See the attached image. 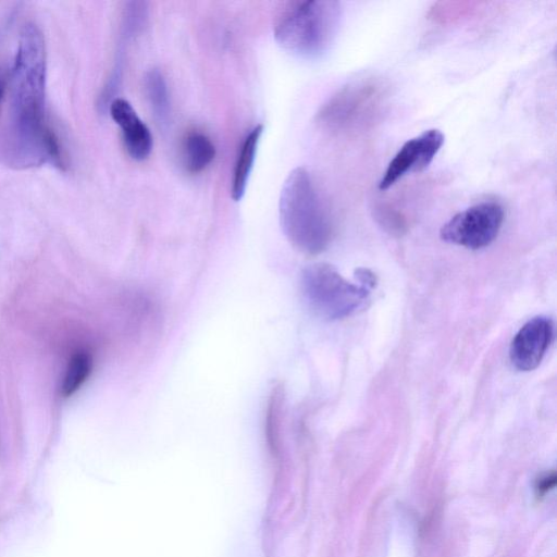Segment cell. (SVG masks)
Here are the masks:
<instances>
[{
  "mask_svg": "<svg viewBox=\"0 0 557 557\" xmlns=\"http://www.w3.org/2000/svg\"><path fill=\"white\" fill-rule=\"evenodd\" d=\"M46 77L45 37L35 23L28 22L20 33L8 120L0 139V158L8 166H65L59 138L47 119Z\"/></svg>",
  "mask_w": 557,
  "mask_h": 557,
  "instance_id": "6da1fadb",
  "label": "cell"
},
{
  "mask_svg": "<svg viewBox=\"0 0 557 557\" xmlns=\"http://www.w3.org/2000/svg\"><path fill=\"white\" fill-rule=\"evenodd\" d=\"M278 211L282 230L296 249L307 255L325 250L333 236V224L306 169L297 168L286 177Z\"/></svg>",
  "mask_w": 557,
  "mask_h": 557,
  "instance_id": "7a4b0ae2",
  "label": "cell"
},
{
  "mask_svg": "<svg viewBox=\"0 0 557 557\" xmlns=\"http://www.w3.org/2000/svg\"><path fill=\"white\" fill-rule=\"evenodd\" d=\"M342 7L333 0H305L287 4L274 26V37L285 50L313 59L324 53L338 30Z\"/></svg>",
  "mask_w": 557,
  "mask_h": 557,
  "instance_id": "3957f363",
  "label": "cell"
},
{
  "mask_svg": "<svg viewBox=\"0 0 557 557\" xmlns=\"http://www.w3.org/2000/svg\"><path fill=\"white\" fill-rule=\"evenodd\" d=\"M389 97V86L381 77L350 81L322 104L317 122L333 133H355L372 124Z\"/></svg>",
  "mask_w": 557,
  "mask_h": 557,
  "instance_id": "277c9868",
  "label": "cell"
},
{
  "mask_svg": "<svg viewBox=\"0 0 557 557\" xmlns=\"http://www.w3.org/2000/svg\"><path fill=\"white\" fill-rule=\"evenodd\" d=\"M300 285L309 307L326 320L343 319L362 309L370 293L368 287L345 280L327 263L305 268Z\"/></svg>",
  "mask_w": 557,
  "mask_h": 557,
  "instance_id": "5b68a950",
  "label": "cell"
},
{
  "mask_svg": "<svg viewBox=\"0 0 557 557\" xmlns=\"http://www.w3.org/2000/svg\"><path fill=\"white\" fill-rule=\"evenodd\" d=\"M505 219L500 203L483 201L451 216L440 231L449 244L480 249L488 246L498 235Z\"/></svg>",
  "mask_w": 557,
  "mask_h": 557,
  "instance_id": "8992f818",
  "label": "cell"
},
{
  "mask_svg": "<svg viewBox=\"0 0 557 557\" xmlns=\"http://www.w3.org/2000/svg\"><path fill=\"white\" fill-rule=\"evenodd\" d=\"M443 144L444 135L436 128L424 131L420 135L408 139L389 161L379 183V189H388L408 173L426 169Z\"/></svg>",
  "mask_w": 557,
  "mask_h": 557,
  "instance_id": "52a82bcc",
  "label": "cell"
},
{
  "mask_svg": "<svg viewBox=\"0 0 557 557\" xmlns=\"http://www.w3.org/2000/svg\"><path fill=\"white\" fill-rule=\"evenodd\" d=\"M554 334V325L546 317L529 320L513 337L509 358L512 366L520 371L535 369L543 359Z\"/></svg>",
  "mask_w": 557,
  "mask_h": 557,
  "instance_id": "ba28073f",
  "label": "cell"
},
{
  "mask_svg": "<svg viewBox=\"0 0 557 557\" xmlns=\"http://www.w3.org/2000/svg\"><path fill=\"white\" fill-rule=\"evenodd\" d=\"M109 111L121 128L123 143L131 158L137 161L148 158L152 149V136L132 104L123 98H115L110 102Z\"/></svg>",
  "mask_w": 557,
  "mask_h": 557,
  "instance_id": "9c48e42d",
  "label": "cell"
},
{
  "mask_svg": "<svg viewBox=\"0 0 557 557\" xmlns=\"http://www.w3.org/2000/svg\"><path fill=\"white\" fill-rule=\"evenodd\" d=\"M262 131L263 126L261 124L255 126L243 141L232 181V198L235 201L240 200L245 194Z\"/></svg>",
  "mask_w": 557,
  "mask_h": 557,
  "instance_id": "30bf717a",
  "label": "cell"
},
{
  "mask_svg": "<svg viewBox=\"0 0 557 557\" xmlns=\"http://www.w3.org/2000/svg\"><path fill=\"white\" fill-rule=\"evenodd\" d=\"M215 148L202 133H189L183 143V161L190 173L203 171L214 159Z\"/></svg>",
  "mask_w": 557,
  "mask_h": 557,
  "instance_id": "8fae6325",
  "label": "cell"
},
{
  "mask_svg": "<svg viewBox=\"0 0 557 557\" xmlns=\"http://www.w3.org/2000/svg\"><path fill=\"white\" fill-rule=\"evenodd\" d=\"M145 91L157 122L164 124L170 114L169 92L163 75L156 69L145 76Z\"/></svg>",
  "mask_w": 557,
  "mask_h": 557,
  "instance_id": "7c38bea8",
  "label": "cell"
},
{
  "mask_svg": "<svg viewBox=\"0 0 557 557\" xmlns=\"http://www.w3.org/2000/svg\"><path fill=\"white\" fill-rule=\"evenodd\" d=\"M91 369L92 357L89 352L79 350L73 354L65 369L61 394L64 397L73 395L88 379Z\"/></svg>",
  "mask_w": 557,
  "mask_h": 557,
  "instance_id": "4fadbf2b",
  "label": "cell"
},
{
  "mask_svg": "<svg viewBox=\"0 0 557 557\" xmlns=\"http://www.w3.org/2000/svg\"><path fill=\"white\" fill-rule=\"evenodd\" d=\"M480 4L474 1L436 2L431 7L428 16L438 24H449L474 14Z\"/></svg>",
  "mask_w": 557,
  "mask_h": 557,
  "instance_id": "5bb4252c",
  "label": "cell"
},
{
  "mask_svg": "<svg viewBox=\"0 0 557 557\" xmlns=\"http://www.w3.org/2000/svg\"><path fill=\"white\" fill-rule=\"evenodd\" d=\"M147 18V7L145 2H129L125 10L124 35L132 36L137 33L145 24Z\"/></svg>",
  "mask_w": 557,
  "mask_h": 557,
  "instance_id": "9a60e30c",
  "label": "cell"
},
{
  "mask_svg": "<svg viewBox=\"0 0 557 557\" xmlns=\"http://www.w3.org/2000/svg\"><path fill=\"white\" fill-rule=\"evenodd\" d=\"M555 481H556L555 473H548L545 476L541 478L537 481V485H536L539 493L543 494V493L547 492L550 487L554 486Z\"/></svg>",
  "mask_w": 557,
  "mask_h": 557,
  "instance_id": "2e32d148",
  "label": "cell"
},
{
  "mask_svg": "<svg viewBox=\"0 0 557 557\" xmlns=\"http://www.w3.org/2000/svg\"><path fill=\"white\" fill-rule=\"evenodd\" d=\"M9 78L10 77L5 69L0 67V106L7 91Z\"/></svg>",
  "mask_w": 557,
  "mask_h": 557,
  "instance_id": "e0dca14e",
  "label": "cell"
}]
</instances>
